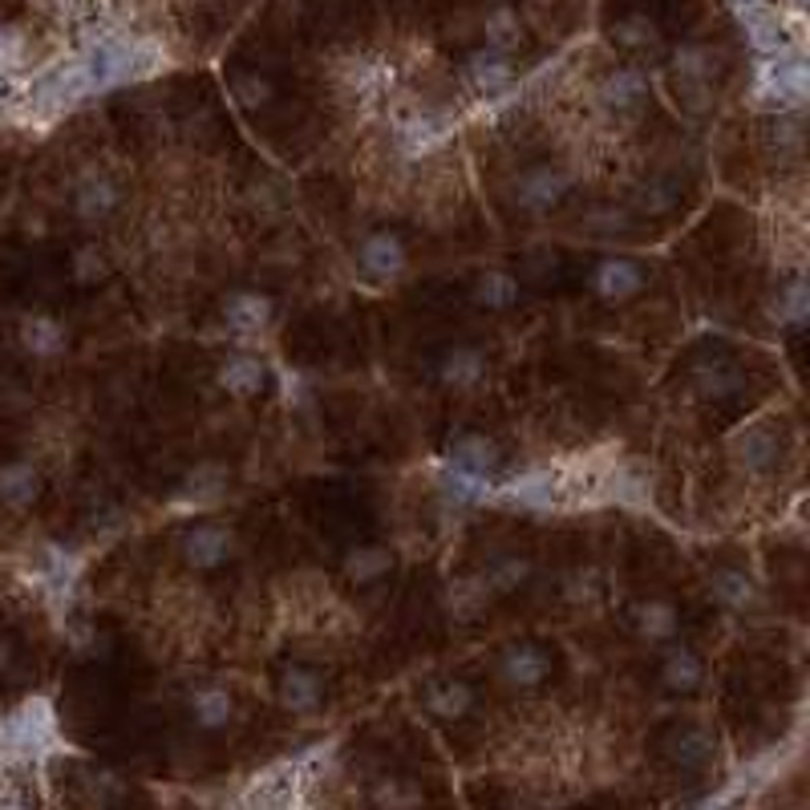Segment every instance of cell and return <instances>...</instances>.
<instances>
[{"instance_id":"1","label":"cell","mask_w":810,"mask_h":810,"mask_svg":"<svg viewBox=\"0 0 810 810\" xmlns=\"http://www.w3.org/2000/svg\"><path fill=\"white\" fill-rule=\"evenodd\" d=\"M86 94H89L86 65H82V58H73V61H65V65H53L49 73H41V77L33 82L25 106H29V114L49 122V118H58L61 110H70L73 101L86 98Z\"/></svg>"},{"instance_id":"2","label":"cell","mask_w":810,"mask_h":810,"mask_svg":"<svg viewBox=\"0 0 810 810\" xmlns=\"http://www.w3.org/2000/svg\"><path fill=\"white\" fill-rule=\"evenodd\" d=\"M758 98L770 110H798L807 98V65L798 58H774L758 70Z\"/></svg>"},{"instance_id":"3","label":"cell","mask_w":810,"mask_h":810,"mask_svg":"<svg viewBox=\"0 0 810 810\" xmlns=\"http://www.w3.org/2000/svg\"><path fill=\"white\" fill-rule=\"evenodd\" d=\"M568 191H571V174L552 167V162L527 167V171L515 179V203L531 215H543V211H552V207H559Z\"/></svg>"},{"instance_id":"4","label":"cell","mask_w":810,"mask_h":810,"mask_svg":"<svg viewBox=\"0 0 810 810\" xmlns=\"http://www.w3.org/2000/svg\"><path fill=\"white\" fill-rule=\"evenodd\" d=\"M356 264L373 285H389L406 271L410 256H406V243H401L398 231H370L356 247Z\"/></svg>"},{"instance_id":"5","label":"cell","mask_w":810,"mask_h":810,"mask_svg":"<svg viewBox=\"0 0 810 810\" xmlns=\"http://www.w3.org/2000/svg\"><path fill=\"white\" fill-rule=\"evenodd\" d=\"M179 552H183L186 568L211 571V568H219V564H228L231 559V552H235V535L219 523H195L183 535Z\"/></svg>"},{"instance_id":"6","label":"cell","mask_w":810,"mask_h":810,"mask_svg":"<svg viewBox=\"0 0 810 810\" xmlns=\"http://www.w3.org/2000/svg\"><path fill=\"white\" fill-rule=\"evenodd\" d=\"M644 288V268L628 256H604L592 268V292L604 304H628L637 300V292Z\"/></svg>"},{"instance_id":"7","label":"cell","mask_w":810,"mask_h":810,"mask_svg":"<svg viewBox=\"0 0 810 810\" xmlns=\"http://www.w3.org/2000/svg\"><path fill=\"white\" fill-rule=\"evenodd\" d=\"M394 138H398L401 155L406 158H426L434 155V150H442L446 146V138H450V122L438 114H406L394 122Z\"/></svg>"},{"instance_id":"8","label":"cell","mask_w":810,"mask_h":810,"mask_svg":"<svg viewBox=\"0 0 810 810\" xmlns=\"http://www.w3.org/2000/svg\"><path fill=\"white\" fill-rule=\"evenodd\" d=\"M118 203H122L118 183L110 174H98V171H89L86 179L77 183V191H73V215H77L82 223H101V219H110V215L118 211Z\"/></svg>"},{"instance_id":"9","label":"cell","mask_w":810,"mask_h":810,"mask_svg":"<svg viewBox=\"0 0 810 810\" xmlns=\"http://www.w3.org/2000/svg\"><path fill=\"white\" fill-rule=\"evenodd\" d=\"M547 673H552V656L540 644H511L498 656V677L511 689H535Z\"/></svg>"},{"instance_id":"10","label":"cell","mask_w":810,"mask_h":810,"mask_svg":"<svg viewBox=\"0 0 810 810\" xmlns=\"http://www.w3.org/2000/svg\"><path fill=\"white\" fill-rule=\"evenodd\" d=\"M467 77H470V86L479 89L483 98H495V94H503V89L511 86L515 65L503 49L486 45V49H474V53L467 58Z\"/></svg>"},{"instance_id":"11","label":"cell","mask_w":810,"mask_h":810,"mask_svg":"<svg viewBox=\"0 0 810 810\" xmlns=\"http://www.w3.org/2000/svg\"><path fill=\"white\" fill-rule=\"evenodd\" d=\"M9 746H21V750H41L45 741L53 738V713L45 701H29L25 710H16L9 722L0 725Z\"/></svg>"},{"instance_id":"12","label":"cell","mask_w":810,"mask_h":810,"mask_svg":"<svg viewBox=\"0 0 810 810\" xmlns=\"http://www.w3.org/2000/svg\"><path fill=\"white\" fill-rule=\"evenodd\" d=\"M271 313H276V304H271V297H264V292H231L228 304H223V321H228V328L231 333H240V337L264 333V328L271 325Z\"/></svg>"},{"instance_id":"13","label":"cell","mask_w":810,"mask_h":810,"mask_svg":"<svg viewBox=\"0 0 810 810\" xmlns=\"http://www.w3.org/2000/svg\"><path fill=\"white\" fill-rule=\"evenodd\" d=\"M486 377V353L474 344H458L438 356V382L446 389H474Z\"/></svg>"},{"instance_id":"14","label":"cell","mask_w":810,"mask_h":810,"mask_svg":"<svg viewBox=\"0 0 810 810\" xmlns=\"http://www.w3.org/2000/svg\"><path fill=\"white\" fill-rule=\"evenodd\" d=\"M280 705H285L288 713H316L321 710V701H325V677L321 673H313V668H300L292 665L280 677Z\"/></svg>"},{"instance_id":"15","label":"cell","mask_w":810,"mask_h":810,"mask_svg":"<svg viewBox=\"0 0 810 810\" xmlns=\"http://www.w3.org/2000/svg\"><path fill=\"white\" fill-rule=\"evenodd\" d=\"M37 495H41V470L33 467V462L16 458V462H4V467H0V503H4V507L25 511V507L37 503Z\"/></svg>"},{"instance_id":"16","label":"cell","mask_w":810,"mask_h":810,"mask_svg":"<svg viewBox=\"0 0 810 810\" xmlns=\"http://www.w3.org/2000/svg\"><path fill=\"white\" fill-rule=\"evenodd\" d=\"M215 382H219V389L231 394V398H256L259 389H264V382H268V370H264V361H256V356L235 353L219 365Z\"/></svg>"},{"instance_id":"17","label":"cell","mask_w":810,"mask_h":810,"mask_svg":"<svg viewBox=\"0 0 810 810\" xmlns=\"http://www.w3.org/2000/svg\"><path fill=\"white\" fill-rule=\"evenodd\" d=\"M450 467H462L470 474H495L503 467V450L486 434H458L450 442Z\"/></svg>"},{"instance_id":"18","label":"cell","mask_w":810,"mask_h":810,"mask_svg":"<svg viewBox=\"0 0 810 810\" xmlns=\"http://www.w3.org/2000/svg\"><path fill=\"white\" fill-rule=\"evenodd\" d=\"M701 677H705L701 656L693 649H685V644H673L665 653V661H661V685H665L668 693H693L697 685H701Z\"/></svg>"},{"instance_id":"19","label":"cell","mask_w":810,"mask_h":810,"mask_svg":"<svg viewBox=\"0 0 810 810\" xmlns=\"http://www.w3.org/2000/svg\"><path fill=\"white\" fill-rule=\"evenodd\" d=\"M186 705H191V722L200 725V729H223V725H231V717H235V701H231V693L228 689H219V685L195 689Z\"/></svg>"},{"instance_id":"20","label":"cell","mask_w":810,"mask_h":810,"mask_svg":"<svg viewBox=\"0 0 810 810\" xmlns=\"http://www.w3.org/2000/svg\"><path fill=\"white\" fill-rule=\"evenodd\" d=\"M470 300L479 309H486V313H507V309L519 304V280H515L511 271H498V268L483 271L474 280V288H470Z\"/></svg>"},{"instance_id":"21","label":"cell","mask_w":810,"mask_h":810,"mask_svg":"<svg viewBox=\"0 0 810 810\" xmlns=\"http://www.w3.org/2000/svg\"><path fill=\"white\" fill-rule=\"evenodd\" d=\"M644 94H649V82H644V73L640 70H612L608 77L600 82V101H604L608 110H632V106L644 101Z\"/></svg>"},{"instance_id":"22","label":"cell","mask_w":810,"mask_h":810,"mask_svg":"<svg viewBox=\"0 0 810 810\" xmlns=\"http://www.w3.org/2000/svg\"><path fill=\"white\" fill-rule=\"evenodd\" d=\"M673 70H677V82H681L685 94H693V106H701V98H705V82H710V49H701V45H681L677 53H673Z\"/></svg>"},{"instance_id":"23","label":"cell","mask_w":810,"mask_h":810,"mask_svg":"<svg viewBox=\"0 0 810 810\" xmlns=\"http://www.w3.org/2000/svg\"><path fill=\"white\" fill-rule=\"evenodd\" d=\"M738 462L750 470V474L774 470V462H778V438H774V430H766V426L746 430L738 438Z\"/></svg>"},{"instance_id":"24","label":"cell","mask_w":810,"mask_h":810,"mask_svg":"<svg viewBox=\"0 0 810 810\" xmlns=\"http://www.w3.org/2000/svg\"><path fill=\"white\" fill-rule=\"evenodd\" d=\"M710 592L713 600L722 604V608H734V612H746L758 600V588H753V580L746 576V571L738 568H717L710 576Z\"/></svg>"},{"instance_id":"25","label":"cell","mask_w":810,"mask_h":810,"mask_svg":"<svg viewBox=\"0 0 810 810\" xmlns=\"http://www.w3.org/2000/svg\"><path fill=\"white\" fill-rule=\"evenodd\" d=\"M632 625H637L640 637L653 640V644L673 640L677 637V608L668 600H644V604L632 608Z\"/></svg>"},{"instance_id":"26","label":"cell","mask_w":810,"mask_h":810,"mask_svg":"<svg viewBox=\"0 0 810 810\" xmlns=\"http://www.w3.org/2000/svg\"><path fill=\"white\" fill-rule=\"evenodd\" d=\"M21 344L33 356H58L65 349V328L53 316H25L21 321Z\"/></svg>"},{"instance_id":"27","label":"cell","mask_w":810,"mask_h":810,"mask_svg":"<svg viewBox=\"0 0 810 810\" xmlns=\"http://www.w3.org/2000/svg\"><path fill=\"white\" fill-rule=\"evenodd\" d=\"M389 568H394V552H389V547H377V543L353 547V552L344 555V576H349V583H377L382 576H389Z\"/></svg>"},{"instance_id":"28","label":"cell","mask_w":810,"mask_h":810,"mask_svg":"<svg viewBox=\"0 0 810 810\" xmlns=\"http://www.w3.org/2000/svg\"><path fill=\"white\" fill-rule=\"evenodd\" d=\"M470 705H474V689H470L467 681H442L430 689L426 697V710L438 717V722H458V717H467Z\"/></svg>"},{"instance_id":"29","label":"cell","mask_w":810,"mask_h":810,"mask_svg":"<svg viewBox=\"0 0 810 810\" xmlns=\"http://www.w3.org/2000/svg\"><path fill=\"white\" fill-rule=\"evenodd\" d=\"M483 33H486V45H495V49L507 53L511 45H519L523 25H519V13H515L511 4H495V9L483 16Z\"/></svg>"},{"instance_id":"30","label":"cell","mask_w":810,"mask_h":810,"mask_svg":"<svg viewBox=\"0 0 810 810\" xmlns=\"http://www.w3.org/2000/svg\"><path fill=\"white\" fill-rule=\"evenodd\" d=\"M612 41L620 49H649V45H656V25L644 13H628L612 25Z\"/></svg>"},{"instance_id":"31","label":"cell","mask_w":810,"mask_h":810,"mask_svg":"<svg viewBox=\"0 0 810 810\" xmlns=\"http://www.w3.org/2000/svg\"><path fill=\"white\" fill-rule=\"evenodd\" d=\"M693 382L701 398H729V394L741 389V373L729 370V365H701L693 373Z\"/></svg>"},{"instance_id":"32","label":"cell","mask_w":810,"mask_h":810,"mask_svg":"<svg viewBox=\"0 0 810 810\" xmlns=\"http://www.w3.org/2000/svg\"><path fill=\"white\" fill-rule=\"evenodd\" d=\"M527 576H531V564H527V559H519V555H498L495 564L486 568L483 583L491 588V592H515Z\"/></svg>"},{"instance_id":"33","label":"cell","mask_w":810,"mask_h":810,"mask_svg":"<svg viewBox=\"0 0 810 810\" xmlns=\"http://www.w3.org/2000/svg\"><path fill=\"white\" fill-rule=\"evenodd\" d=\"M29 65V37L16 25H0V73H21Z\"/></svg>"},{"instance_id":"34","label":"cell","mask_w":810,"mask_h":810,"mask_svg":"<svg viewBox=\"0 0 810 810\" xmlns=\"http://www.w3.org/2000/svg\"><path fill=\"white\" fill-rule=\"evenodd\" d=\"M710 758H713V738L701 734V729H689V734H681V738L673 741V762H681V766H701Z\"/></svg>"},{"instance_id":"35","label":"cell","mask_w":810,"mask_h":810,"mask_svg":"<svg viewBox=\"0 0 810 810\" xmlns=\"http://www.w3.org/2000/svg\"><path fill=\"white\" fill-rule=\"evenodd\" d=\"M677 207V191H673V183H644L637 191V211L640 215H668Z\"/></svg>"},{"instance_id":"36","label":"cell","mask_w":810,"mask_h":810,"mask_svg":"<svg viewBox=\"0 0 810 810\" xmlns=\"http://www.w3.org/2000/svg\"><path fill=\"white\" fill-rule=\"evenodd\" d=\"M231 89H235V98H240L243 106H268V101L276 98V86H271L268 77H259V73H235Z\"/></svg>"},{"instance_id":"37","label":"cell","mask_w":810,"mask_h":810,"mask_svg":"<svg viewBox=\"0 0 810 810\" xmlns=\"http://www.w3.org/2000/svg\"><path fill=\"white\" fill-rule=\"evenodd\" d=\"M774 316H778L782 325H802L807 321V285L802 280H795V285L782 292V300L774 304Z\"/></svg>"},{"instance_id":"38","label":"cell","mask_w":810,"mask_h":810,"mask_svg":"<svg viewBox=\"0 0 810 810\" xmlns=\"http://www.w3.org/2000/svg\"><path fill=\"white\" fill-rule=\"evenodd\" d=\"M73 276H77V285H98L101 276H106V256L98 252V243L77 247V256H73Z\"/></svg>"},{"instance_id":"39","label":"cell","mask_w":810,"mask_h":810,"mask_svg":"<svg viewBox=\"0 0 810 810\" xmlns=\"http://www.w3.org/2000/svg\"><path fill=\"white\" fill-rule=\"evenodd\" d=\"M385 82H394V73L377 70V65H356L353 77H349V86H353V94H356V98H365V101L377 98Z\"/></svg>"},{"instance_id":"40","label":"cell","mask_w":810,"mask_h":810,"mask_svg":"<svg viewBox=\"0 0 810 810\" xmlns=\"http://www.w3.org/2000/svg\"><path fill=\"white\" fill-rule=\"evenodd\" d=\"M223 479H228V470L219 467V462H203V467L186 479V495H215V491L223 486Z\"/></svg>"},{"instance_id":"41","label":"cell","mask_w":810,"mask_h":810,"mask_svg":"<svg viewBox=\"0 0 810 810\" xmlns=\"http://www.w3.org/2000/svg\"><path fill=\"white\" fill-rule=\"evenodd\" d=\"M592 580H596L592 571H580V576H576V580H571L568 588H564V596L576 600V604H580V600H588L592 592H596V583H592Z\"/></svg>"}]
</instances>
